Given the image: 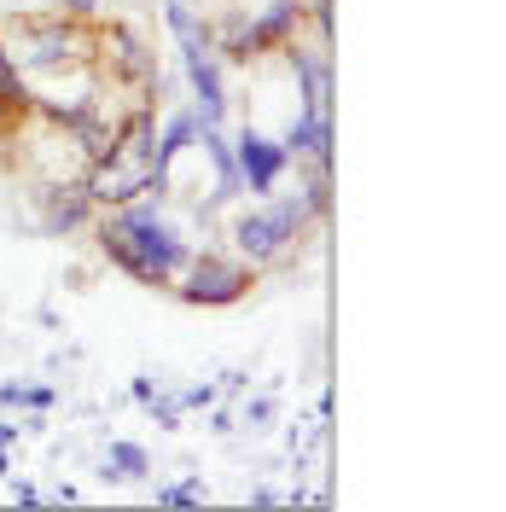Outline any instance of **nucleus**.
I'll list each match as a JSON object with an SVG mask.
<instances>
[{"label":"nucleus","instance_id":"1","mask_svg":"<svg viewBox=\"0 0 506 512\" xmlns=\"http://www.w3.org/2000/svg\"><path fill=\"white\" fill-rule=\"evenodd\" d=\"M88 233H94L99 256H105L117 274H128L134 286H146V291H169L175 274L187 268V256H192V239L163 216V198L111 204V210L94 216Z\"/></svg>","mask_w":506,"mask_h":512},{"label":"nucleus","instance_id":"2","mask_svg":"<svg viewBox=\"0 0 506 512\" xmlns=\"http://www.w3.org/2000/svg\"><path fill=\"white\" fill-rule=\"evenodd\" d=\"M315 204L297 192H268V198H256V204H233V216H227V245L233 256H245L256 274L262 268H280L291 256L303 251V239L315 233Z\"/></svg>","mask_w":506,"mask_h":512},{"label":"nucleus","instance_id":"3","mask_svg":"<svg viewBox=\"0 0 506 512\" xmlns=\"http://www.w3.org/2000/svg\"><path fill=\"white\" fill-rule=\"evenodd\" d=\"M303 24H309V0H268L256 12H227L222 24H210L216 30V59L251 70L256 59H268L285 41H297Z\"/></svg>","mask_w":506,"mask_h":512},{"label":"nucleus","instance_id":"4","mask_svg":"<svg viewBox=\"0 0 506 512\" xmlns=\"http://www.w3.org/2000/svg\"><path fill=\"white\" fill-rule=\"evenodd\" d=\"M175 297L187 303V309H233V303H245L256 291V268L245 262V256H233V251H198L192 245L187 256V268L175 274Z\"/></svg>","mask_w":506,"mask_h":512},{"label":"nucleus","instance_id":"5","mask_svg":"<svg viewBox=\"0 0 506 512\" xmlns=\"http://www.w3.org/2000/svg\"><path fill=\"white\" fill-rule=\"evenodd\" d=\"M18 35H24V47H18V64H24V70H70V64H82V53H88L82 30H76L64 12L30 18Z\"/></svg>","mask_w":506,"mask_h":512},{"label":"nucleus","instance_id":"6","mask_svg":"<svg viewBox=\"0 0 506 512\" xmlns=\"http://www.w3.org/2000/svg\"><path fill=\"white\" fill-rule=\"evenodd\" d=\"M233 163H239V181H245V192H251V198L280 192L285 169H291L285 146L274 140V134H262L256 123H245L239 134H233Z\"/></svg>","mask_w":506,"mask_h":512},{"label":"nucleus","instance_id":"7","mask_svg":"<svg viewBox=\"0 0 506 512\" xmlns=\"http://www.w3.org/2000/svg\"><path fill=\"white\" fill-rule=\"evenodd\" d=\"M280 53L291 64V82H297V111L303 117H332V53L326 47H303V35L285 41Z\"/></svg>","mask_w":506,"mask_h":512},{"label":"nucleus","instance_id":"8","mask_svg":"<svg viewBox=\"0 0 506 512\" xmlns=\"http://www.w3.org/2000/svg\"><path fill=\"white\" fill-rule=\"evenodd\" d=\"M94 198L82 181H70V187H41L35 192V222L47 239H70V233H88L94 227Z\"/></svg>","mask_w":506,"mask_h":512},{"label":"nucleus","instance_id":"9","mask_svg":"<svg viewBox=\"0 0 506 512\" xmlns=\"http://www.w3.org/2000/svg\"><path fill=\"white\" fill-rule=\"evenodd\" d=\"M192 146L204 152L210 175H216V187H210V198H204V216H210V210H233V204L245 198V181H239V163H233V140H227V128L198 123V140H192Z\"/></svg>","mask_w":506,"mask_h":512},{"label":"nucleus","instance_id":"10","mask_svg":"<svg viewBox=\"0 0 506 512\" xmlns=\"http://www.w3.org/2000/svg\"><path fill=\"white\" fill-rule=\"evenodd\" d=\"M99 47H105V64H111V76L134 82L140 94L158 82V59H152V47H146L140 35L128 30V24H111V30H99Z\"/></svg>","mask_w":506,"mask_h":512},{"label":"nucleus","instance_id":"11","mask_svg":"<svg viewBox=\"0 0 506 512\" xmlns=\"http://www.w3.org/2000/svg\"><path fill=\"white\" fill-rule=\"evenodd\" d=\"M187 70V88H192V117L210 128H227V64L216 53H198V59L181 64Z\"/></svg>","mask_w":506,"mask_h":512},{"label":"nucleus","instance_id":"12","mask_svg":"<svg viewBox=\"0 0 506 512\" xmlns=\"http://www.w3.org/2000/svg\"><path fill=\"white\" fill-rule=\"evenodd\" d=\"M24 117H35V88H30V70L18 64L12 41H6V30H0V128L24 123Z\"/></svg>","mask_w":506,"mask_h":512},{"label":"nucleus","instance_id":"13","mask_svg":"<svg viewBox=\"0 0 506 512\" xmlns=\"http://www.w3.org/2000/svg\"><path fill=\"white\" fill-rule=\"evenodd\" d=\"M163 30H169V41H175L181 64L198 59V53H216V30H210V18H198L187 0H163Z\"/></svg>","mask_w":506,"mask_h":512},{"label":"nucleus","instance_id":"14","mask_svg":"<svg viewBox=\"0 0 506 512\" xmlns=\"http://www.w3.org/2000/svg\"><path fill=\"white\" fill-rule=\"evenodd\" d=\"M192 140H198V117H192V111H169L163 128L152 134V169H158L163 181H169L175 158H187L192 152Z\"/></svg>","mask_w":506,"mask_h":512},{"label":"nucleus","instance_id":"15","mask_svg":"<svg viewBox=\"0 0 506 512\" xmlns=\"http://www.w3.org/2000/svg\"><path fill=\"white\" fill-rule=\"evenodd\" d=\"M99 478L105 483H146L152 478V448L128 443V437H111L105 443V460H99Z\"/></svg>","mask_w":506,"mask_h":512},{"label":"nucleus","instance_id":"16","mask_svg":"<svg viewBox=\"0 0 506 512\" xmlns=\"http://www.w3.org/2000/svg\"><path fill=\"white\" fill-rule=\"evenodd\" d=\"M59 402V390L53 384H18V379H0V414H12V408H24V414H47Z\"/></svg>","mask_w":506,"mask_h":512},{"label":"nucleus","instance_id":"17","mask_svg":"<svg viewBox=\"0 0 506 512\" xmlns=\"http://www.w3.org/2000/svg\"><path fill=\"white\" fill-rule=\"evenodd\" d=\"M152 501H158V507H204V501H210V483H204V472H187V478H175V483H158V489H152Z\"/></svg>","mask_w":506,"mask_h":512},{"label":"nucleus","instance_id":"18","mask_svg":"<svg viewBox=\"0 0 506 512\" xmlns=\"http://www.w3.org/2000/svg\"><path fill=\"white\" fill-rule=\"evenodd\" d=\"M146 414H152V425H158V431H181V425H187L181 402H175V390H163V384H158V396L146 402Z\"/></svg>","mask_w":506,"mask_h":512},{"label":"nucleus","instance_id":"19","mask_svg":"<svg viewBox=\"0 0 506 512\" xmlns=\"http://www.w3.org/2000/svg\"><path fill=\"white\" fill-rule=\"evenodd\" d=\"M175 402H181V414H204V408H216V402H222V384H216V379L187 384V390H175Z\"/></svg>","mask_w":506,"mask_h":512},{"label":"nucleus","instance_id":"20","mask_svg":"<svg viewBox=\"0 0 506 512\" xmlns=\"http://www.w3.org/2000/svg\"><path fill=\"white\" fill-rule=\"evenodd\" d=\"M280 419V396H251L245 408H239V425H251V431H268Z\"/></svg>","mask_w":506,"mask_h":512},{"label":"nucleus","instance_id":"21","mask_svg":"<svg viewBox=\"0 0 506 512\" xmlns=\"http://www.w3.org/2000/svg\"><path fill=\"white\" fill-rule=\"evenodd\" d=\"M204 414H210V431H216V437H233V431H239V414L222 408V402H216V408H204Z\"/></svg>","mask_w":506,"mask_h":512},{"label":"nucleus","instance_id":"22","mask_svg":"<svg viewBox=\"0 0 506 512\" xmlns=\"http://www.w3.org/2000/svg\"><path fill=\"white\" fill-rule=\"evenodd\" d=\"M59 12H64V18H70V24H94L99 0H59Z\"/></svg>","mask_w":506,"mask_h":512},{"label":"nucleus","instance_id":"23","mask_svg":"<svg viewBox=\"0 0 506 512\" xmlns=\"http://www.w3.org/2000/svg\"><path fill=\"white\" fill-rule=\"evenodd\" d=\"M216 384H222V396H245V390H251V373H245V367H227Z\"/></svg>","mask_w":506,"mask_h":512},{"label":"nucleus","instance_id":"24","mask_svg":"<svg viewBox=\"0 0 506 512\" xmlns=\"http://www.w3.org/2000/svg\"><path fill=\"white\" fill-rule=\"evenodd\" d=\"M152 396H158V379H152V373H140V379H128V402H140V408H146Z\"/></svg>","mask_w":506,"mask_h":512},{"label":"nucleus","instance_id":"25","mask_svg":"<svg viewBox=\"0 0 506 512\" xmlns=\"http://www.w3.org/2000/svg\"><path fill=\"white\" fill-rule=\"evenodd\" d=\"M12 501H18V507H41V489H35V483H12Z\"/></svg>","mask_w":506,"mask_h":512},{"label":"nucleus","instance_id":"26","mask_svg":"<svg viewBox=\"0 0 506 512\" xmlns=\"http://www.w3.org/2000/svg\"><path fill=\"white\" fill-rule=\"evenodd\" d=\"M18 437H24V425L18 419H0V448H18Z\"/></svg>","mask_w":506,"mask_h":512},{"label":"nucleus","instance_id":"27","mask_svg":"<svg viewBox=\"0 0 506 512\" xmlns=\"http://www.w3.org/2000/svg\"><path fill=\"white\" fill-rule=\"evenodd\" d=\"M76 495H82V489H76V483H59V489H53V495H41V501H59V507H70V501H76Z\"/></svg>","mask_w":506,"mask_h":512},{"label":"nucleus","instance_id":"28","mask_svg":"<svg viewBox=\"0 0 506 512\" xmlns=\"http://www.w3.org/2000/svg\"><path fill=\"white\" fill-rule=\"evenodd\" d=\"M245 501H251V507H280V495H274V489H251Z\"/></svg>","mask_w":506,"mask_h":512},{"label":"nucleus","instance_id":"29","mask_svg":"<svg viewBox=\"0 0 506 512\" xmlns=\"http://www.w3.org/2000/svg\"><path fill=\"white\" fill-rule=\"evenodd\" d=\"M6 472H12V448H0V478H6Z\"/></svg>","mask_w":506,"mask_h":512}]
</instances>
